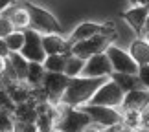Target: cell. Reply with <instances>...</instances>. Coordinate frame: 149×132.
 <instances>
[{
    "label": "cell",
    "instance_id": "34",
    "mask_svg": "<svg viewBox=\"0 0 149 132\" xmlns=\"http://www.w3.org/2000/svg\"><path fill=\"white\" fill-rule=\"evenodd\" d=\"M149 33V15H147V20H146V28H144V35Z\"/></svg>",
    "mask_w": 149,
    "mask_h": 132
},
{
    "label": "cell",
    "instance_id": "20",
    "mask_svg": "<svg viewBox=\"0 0 149 132\" xmlns=\"http://www.w3.org/2000/svg\"><path fill=\"white\" fill-rule=\"evenodd\" d=\"M66 57H68V55H48L46 61L42 62L44 70L50 72V73H65Z\"/></svg>",
    "mask_w": 149,
    "mask_h": 132
},
{
    "label": "cell",
    "instance_id": "25",
    "mask_svg": "<svg viewBox=\"0 0 149 132\" xmlns=\"http://www.w3.org/2000/svg\"><path fill=\"white\" fill-rule=\"evenodd\" d=\"M0 108H2V110H8L11 114H13L15 108H17V105L11 101V97H9V94H8L6 88H0Z\"/></svg>",
    "mask_w": 149,
    "mask_h": 132
},
{
    "label": "cell",
    "instance_id": "7",
    "mask_svg": "<svg viewBox=\"0 0 149 132\" xmlns=\"http://www.w3.org/2000/svg\"><path fill=\"white\" fill-rule=\"evenodd\" d=\"M123 90L118 86L114 81L107 79L103 83V86L94 94V97L90 99L88 105H98V106H111V108H116V106H122L123 103Z\"/></svg>",
    "mask_w": 149,
    "mask_h": 132
},
{
    "label": "cell",
    "instance_id": "1",
    "mask_svg": "<svg viewBox=\"0 0 149 132\" xmlns=\"http://www.w3.org/2000/svg\"><path fill=\"white\" fill-rule=\"evenodd\" d=\"M105 81L107 79H88V77L70 79L59 105H66L72 108H81L85 105H88L90 99L94 97V94L103 86Z\"/></svg>",
    "mask_w": 149,
    "mask_h": 132
},
{
    "label": "cell",
    "instance_id": "22",
    "mask_svg": "<svg viewBox=\"0 0 149 132\" xmlns=\"http://www.w3.org/2000/svg\"><path fill=\"white\" fill-rule=\"evenodd\" d=\"M4 41H6V46H8L9 53H20L22 48H24L26 37H24V31H13L11 35L6 37Z\"/></svg>",
    "mask_w": 149,
    "mask_h": 132
},
{
    "label": "cell",
    "instance_id": "21",
    "mask_svg": "<svg viewBox=\"0 0 149 132\" xmlns=\"http://www.w3.org/2000/svg\"><path fill=\"white\" fill-rule=\"evenodd\" d=\"M85 62H87L85 59H79V57L68 53V57H66L65 75H66V77H70V79L79 77V75H81V72H83V68H85Z\"/></svg>",
    "mask_w": 149,
    "mask_h": 132
},
{
    "label": "cell",
    "instance_id": "8",
    "mask_svg": "<svg viewBox=\"0 0 149 132\" xmlns=\"http://www.w3.org/2000/svg\"><path fill=\"white\" fill-rule=\"evenodd\" d=\"M112 44L111 39H107L105 35H96L92 39H87L83 42H77L70 48V55H76L79 59H90L94 55H100V53H105L107 48Z\"/></svg>",
    "mask_w": 149,
    "mask_h": 132
},
{
    "label": "cell",
    "instance_id": "35",
    "mask_svg": "<svg viewBox=\"0 0 149 132\" xmlns=\"http://www.w3.org/2000/svg\"><path fill=\"white\" fill-rule=\"evenodd\" d=\"M134 132H149V130H146V129H138V130H134Z\"/></svg>",
    "mask_w": 149,
    "mask_h": 132
},
{
    "label": "cell",
    "instance_id": "12",
    "mask_svg": "<svg viewBox=\"0 0 149 132\" xmlns=\"http://www.w3.org/2000/svg\"><path fill=\"white\" fill-rule=\"evenodd\" d=\"M123 110H136V112H144L149 106V90H134L125 94L123 103H122Z\"/></svg>",
    "mask_w": 149,
    "mask_h": 132
},
{
    "label": "cell",
    "instance_id": "36",
    "mask_svg": "<svg viewBox=\"0 0 149 132\" xmlns=\"http://www.w3.org/2000/svg\"><path fill=\"white\" fill-rule=\"evenodd\" d=\"M144 39H146V41L149 42V33H146V35H144Z\"/></svg>",
    "mask_w": 149,
    "mask_h": 132
},
{
    "label": "cell",
    "instance_id": "29",
    "mask_svg": "<svg viewBox=\"0 0 149 132\" xmlns=\"http://www.w3.org/2000/svg\"><path fill=\"white\" fill-rule=\"evenodd\" d=\"M131 8H147L149 9V0H129Z\"/></svg>",
    "mask_w": 149,
    "mask_h": 132
},
{
    "label": "cell",
    "instance_id": "15",
    "mask_svg": "<svg viewBox=\"0 0 149 132\" xmlns=\"http://www.w3.org/2000/svg\"><path fill=\"white\" fill-rule=\"evenodd\" d=\"M42 48L48 55H68L70 46L61 35H42Z\"/></svg>",
    "mask_w": 149,
    "mask_h": 132
},
{
    "label": "cell",
    "instance_id": "10",
    "mask_svg": "<svg viewBox=\"0 0 149 132\" xmlns=\"http://www.w3.org/2000/svg\"><path fill=\"white\" fill-rule=\"evenodd\" d=\"M112 75V66L109 61L107 53H100L87 59L85 68L79 77H88V79H109Z\"/></svg>",
    "mask_w": 149,
    "mask_h": 132
},
{
    "label": "cell",
    "instance_id": "3",
    "mask_svg": "<svg viewBox=\"0 0 149 132\" xmlns=\"http://www.w3.org/2000/svg\"><path fill=\"white\" fill-rule=\"evenodd\" d=\"M22 6H24V9L30 15V28L31 30H35L37 33H42V35H61L63 28L59 24V20L50 11L39 8V6H33L30 2H26Z\"/></svg>",
    "mask_w": 149,
    "mask_h": 132
},
{
    "label": "cell",
    "instance_id": "28",
    "mask_svg": "<svg viewBox=\"0 0 149 132\" xmlns=\"http://www.w3.org/2000/svg\"><path fill=\"white\" fill-rule=\"evenodd\" d=\"M138 79L142 81L144 88L149 90V66H140L138 68Z\"/></svg>",
    "mask_w": 149,
    "mask_h": 132
},
{
    "label": "cell",
    "instance_id": "5",
    "mask_svg": "<svg viewBox=\"0 0 149 132\" xmlns=\"http://www.w3.org/2000/svg\"><path fill=\"white\" fill-rule=\"evenodd\" d=\"M107 57L111 61V66H112V72L114 73H129V75H138V64L134 62V59L129 55V51H125L118 46L111 44L107 48Z\"/></svg>",
    "mask_w": 149,
    "mask_h": 132
},
{
    "label": "cell",
    "instance_id": "26",
    "mask_svg": "<svg viewBox=\"0 0 149 132\" xmlns=\"http://www.w3.org/2000/svg\"><path fill=\"white\" fill-rule=\"evenodd\" d=\"M13 31H15L13 24H11L9 19L2 13V15H0V39H6L8 35H11Z\"/></svg>",
    "mask_w": 149,
    "mask_h": 132
},
{
    "label": "cell",
    "instance_id": "18",
    "mask_svg": "<svg viewBox=\"0 0 149 132\" xmlns=\"http://www.w3.org/2000/svg\"><path fill=\"white\" fill-rule=\"evenodd\" d=\"M8 62H9V68L13 70L15 77L19 83H24L26 81V75H28V68H30V62H28L20 53H11L8 57Z\"/></svg>",
    "mask_w": 149,
    "mask_h": 132
},
{
    "label": "cell",
    "instance_id": "4",
    "mask_svg": "<svg viewBox=\"0 0 149 132\" xmlns=\"http://www.w3.org/2000/svg\"><path fill=\"white\" fill-rule=\"evenodd\" d=\"M81 110L90 117V121L94 125H100L103 129H111L114 125H120L123 121V116L120 114L116 108L111 106H98V105H85Z\"/></svg>",
    "mask_w": 149,
    "mask_h": 132
},
{
    "label": "cell",
    "instance_id": "32",
    "mask_svg": "<svg viewBox=\"0 0 149 132\" xmlns=\"http://www.w3.org/2000/svg\"><path fill=\"white\" fill-rule=\"evenodd\" d=\"M85 132H105V129H103V127H100V125H88V127L87 129H85Z\"/></svg>",
    "mask_w": 149,
    "mask_h": 132
},
{
    "label": "cell",
    "instance_id": "24",
    "mask_svg": "<svg viewBox=\"0 0 149 132\" xmlns=\"http://www.w3.org/2000/svg\"><path fill=\"white\" fill-rule=\"evenodd\" d=\"M15 116L0 108V132H15Z\"/></svg>",
    "mask_w": 149,
    "mask_h": 132
},
{
    "label": "cell",
    "instance_id": "2",
    "mask_svg": "<svg viewBox=\"0 0 149 132\" xmlns=\"http://www.w3.org/2000/svg\"><path fill=\"white\" fill-rule=\"evenodd\" d=\"M57 119L55 130L57 132H85L88 125H92L90 117L81 108H72L66 105H57Z\"/></svg>",
    "mask_w": 149,
    "mask_h": 132
},
{
    "label": "cell",
    "instance_id": "37",
    "mask_svg": "<svg viewBox=\"0 0 149 132\" xmlns=\"http://www.w3.org/2000/svg\"><path fill=\"white\" fill-rule=\"evenodd\" d=\"M54 132H57V130H54Z\"/></svg>",
    "mask_w": 149,
    "mask_h": 132
},
{
    "label": "cell",
    "instance_id": "30",
    "mask_svg": "<svg viewBox=\"0 0 149 132\" xmlns=\"http://www.w3.org/2000/svg\"><path fill=\"white\" fill-rule=\"evenodd\" d=\"M11 53H9V50H8V46H6V41L4 39H0V57H6L8 59Z\"/></svg>",
    "mask_w": 149,
    "mask_h": 132
},
{
    "label": "cell",
    "instance_id": "14",
    "mask_svg": "<svg viewBox=\"0 0 149 132\" xmlns=\"http://www.w3.org/2000/svg\"><path fill=\"white\" fill-rule=\"evenodd\" d=\"M149 9L147 8H129L123 13L125 22L133 28V30L138 33V35H144V28H146V20H147Z\"/></svg>",
    "mask_w": 149,
    "mask_h": 132
},
{
    "label": "cell",
    "instance_id": "17",
    "mask_svg": "<svg viewBox=\"0 0 149 132\" xmlns=\"http://www.w3.org/2000/svg\"><path fill=\"white\" fill-rule=\"evenodd\" d=\"M111 81H114L120 88L123 90V94H129V92H134V90H146L142 81L138 79V75H129V73H114L109 77Z\"/></svg>",
    "mask_w": 149,
    "mask_h": 132
},
{
    "label": "cell",
    "instance_id": "16",
    "mask_svg": "<svg viewBox=\"0 0 149 132\" xmlns=\"http://www.w3.org/2000/svg\"><path fill=\"white\" fill-rule=\"evenodd\" d=\"M129 55L134 59L138 66H149V42L144 37H138L131 42Z\"/></svg>",
    "mask_w": 149,
    "mask_h": 132
},
{
    "label": "cell",
    "instance_id": "11",
    "mask_svg": "<svg viewBox=\"0 0 149 132\" xmlns=\"http://www.w3.org/2000/svg\"><path fill=\"white\" fill-rule=\"evenodd\" d=\"M96 35H101V24H96V22H83V24H79L74 28L72 35L68 37V46L77 44V42H83L87 41V39H92Z\"/></svg>",
    "mask_w": 149,
    "mask_h": 132
},
{
    "label": "cell",
    "instance_id": "33",
    "mask_svg": "<svg viewBox=\"0 0 149 132\" xmlns=\"http://www.w3.org/2000/svg\"><path fill=\"white\" fill-rule=\"evenodd\" d=\"M6 68H8V59H6V57H0V75L6 72Z\"/></svg>",
    "mask_w": 149,
    "mask_h": 132
},
{
    "label": "cell",
    "instance_id": "23",
    "mask_svg": "<svg viewBox=\"0 0 149 132\" xmlns=\"http://www.w3.org/2000/svg\"><path fill=\"white\" fill-rule=\"evenodd\" d=\"M123 127L129 129L131 132L142 129V112H136V110H127L123 114Z\"/></svg>",
    "mask_w": 149,
    "mask_h": 132
},
{
    "label": "cell",
    "instance_id": "19",
    "mask_svg": "<svg viewBox=\"0 0 149 132\" xmlns=\"http://www.w3.org/2000/svg\"><path fill=\"white\" fill-rule=\"evenodd\" d=\"M44 75H46V70H44L42 64L39 62H30V68H28V75H26V84L30 88H41Z\"/></svg>",
    "mask_w": 149,
    "mask_h": 132
},
{
    "label": "cell",
    "instance_id": "31",
    "mask_svg": "<svg viewBox=\"0 0 149 132\" xmlns=\"http://www.w3.org/2000/svg\"><path fill=\"white\" fill-rule=\"evenodd\" d=\"M11 6H15V0H0V13H4Z\"/></svg>",
    "mask_w": 149,
    "mask_h": 132
},
{
    "label": "cell",
    "instance_id": "27",
    "mask_svg": "<svg viewBox=\"0 0 149 132\" xmlns=\"http://www.w3.org/2000/svg\"><path fill=\"white\" fill-rule=\"evenodd\" d=\"M15 132H39V129H37L35 123H20V121H17L15 123Z\"/></svg>",
    "mask_w": 149,
    "mask_h": 132
},
{
    "label": "cell",
    "instance_id": "9",
    "mask_svg": "<svg viewBox=\"0 0 149 132\" xmlns=\"http://www.w3.org/2000/svg\"><path fill=\"white\" fill-rule=\"evenodd\" d=\"M24 37H26V42H24V48H22L20 55L28 62H39V64H42L46 61V51L42 48V35L30 28V30L24 31Z\"/></svg>",
    "mask_w": 149,
    "mask_h": 132
},
{
    "label": "cell",
    "instance_id": "6",
    "mask_svg": "<svg viewBox=\"0 0 149 132\" xmlns=\"http://www.w3.org/2000/svg\"><path fill=\"white\" fill-rule=\"evenodd\" d=\"M68 83H70V77H66L65 73H50V72H46L41 88L44 90V94H46V101L50 103V105L57 106L61 103Z\"/></svg>",
    "mask_w": 149,
    "mask_h": 132
},
{
    "label": "cell",
    "instance_id": "13",
    "mask_svg": "<svg viewBox=\"0 0 149 132\" xmlns=\"http://www.w3.org/2000/svg\"><path fill=\"white\" fill-rule=\"evenodd\" d=\"M2 15V13H0ZM4 15L9 19V22L13 24L15 31H26L30 30V15L24 9V6H11L4 11Z\"/></svg>",
    "mask_w": 149,
    "mask_h": 132
}]
</instances>
